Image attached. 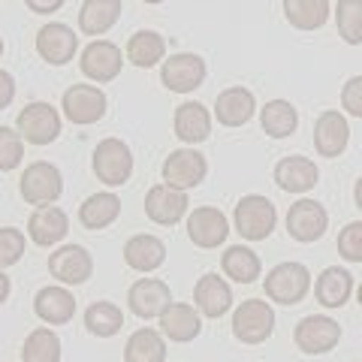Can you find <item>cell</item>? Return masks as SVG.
Instances as JSON below:
<instances>
[{
	"instance_id": "6da1fadb",
	"label": "cell",
	"mask_w": 362,
	"mask_h": 362,
	"mask_svg": "<svg viewBox=\"0 0 362 362\" xmlns=\"http://www.w3.org/2000/svg\"><path fill=\"white\" fill-rule=\"evenodd\" d=\"M233 223H235V233H239L245 242H263L275 233L278 211H275V206H272L269 197L247 194V197L239 199V206H235Z\"/></svg>"
},
{
	"instance_id": "7a4b0ae2",
	"label": "cell",
	"mask_w": 362,
	"mask_h": 362,
	"mask_svg": "<svg viewBox=\"0 0 362 362\" xmlns=\"http://www.w3.org/2000/svg\"><path fill=\"white\" fill-rule=\"evenodd\" d=\"M263 290H266L269 302L299 305L311 290V272L305 263H278L275 269H269Z\"/></svg>"
},
{
	"instance_id": "3957f363",
	"label": "cell",
	"mask_w": 362,
	"mask_h": 362,
	"mask_svg": "<svg viewBox=\"0 0 362 362\" xmlns=\"http://www.w3.org/2000/svg\"><path fill=\"white\" fill-rule=\"evenodd\" d=\"M18 190L28 206H54L64 194V175L61 169L49 160H33L25 173H21Z\"/></svg>"
},
{
	"instance_id": "277c9868",
	"label": "cell",
	"mask_w": 362,
	"mask_h": 362,
	"mask_svg": "<svg viewBox=\"0 0 362 362\" xmlns=\"http://www.w3.org/2000/svg\"><path fill=\"white\" fill-rule=\"evenodd\" d=\"M275 332V311L263 299H245L233 314V335L242 344H263Z\"/></svg>"
},
{
	"instance_id": "5b68a950",
	"label": "cell",
	"mask_w": 362,
	"mask_h": 362,
	"mask_svg": "<svg viewBox=\"0 0 362 362\" xmlns=\"http://www.w3.org/2000/svg\"><path fill=\"white\" fill-rule=\"evenodd\" d=\"M90 166H94V175L109 187H121L124 181L133 175V151L127 142L109 136L94 148V157H90Z\"/></svg>"
},
{
	"instance_id": "8992f818",
	"label": "cell",
	"mask_w": 362,
	"mask_h": 362,
	"mask_svg": "<svg viewBox=\"0 0 362 362\" xmlns=\"http://www.w3.org/2000/svg\"><path fill=\"white\" fill-rule=\"evenodd\" d=\"M16 130L28 145H52L61 136V112L52 103H42V100L28 103L18 112Z\"/></svg>"
},
{
	"instance_id": "52a82bcc",
	"label": "cell",
	"mask_w": 362,
	"mask_h": 362,
	"mask_svg": "<svg viewBox=\"0 0 362 362\" xmlns=\"http://www.w3.org/2000/svg\"><path fill=\"white\" fill-rule=\"evenodd\" d=\"M293 341L302 354L308 356H320V354H329V350L338 347L341 341V326H338L332 317H323V314H308L302 317L293 329Z\"/></svg>"
},
{
	"instance_id": "ba28073f",
	"label": "cell",
	"mask_w": 362,
	"mask_h": 362,
	"mask_svg": "<svg viewBox=\"0 0 362 362\" xmlns=\"http://www.w3.org/2000/svg\"><path fill=\"white\" fill-rule=\"evenodd\" d=\"M160 175H163V185H169V187L194 190L206 181L209 160H206V154H199L197 148H178L163 160Z\"/></svg>"
},
{
	"instance_id": "9c48e42d",
	"label": "cell",
	"mask_w": 362,
	"mask_h": 362,
	"mask_svg": "<svg viewBox=\"0 0 362 362\" xmlns=\"http://www.w3.org/2000/svg\"><path fill=\"white\" fill-rule=\"evenodd\" d=\"M206 76H209V66L194 52H178L173 58H166L160 66V82L173 94H190V90H197L206 82Z\"/></svg>"
},
{
	"instance_id": "30bf717a",
	"label": "cell",
	"mask_w": 362,
	"mask_h": 362,
	"mask_svg": "<svg viewBox=\"0 0 362 362\" xmlns=\"http://www.w3.org/2000/svg\"><path fill=\"white\" fill-rule=\"evenodd\" d=\"M78 66H82L85 78L97 85H106V82H115L121 76V66H124V54L115 42L109 40H94L82 49V58H78Z\"/></svg>"
},
{
	"instance_id": "8fae6325",
	"label": "cell",
	"mask_w": 362,
	"mask_h": 362,
	"mask_svg": "<svg viewBox=\"0 0 362 362\" xmlns=\"http://www.w3.org/2000/svg\"><path fill=\"white\" fill-rule=\"evenodd\" d=\"M106 106H109V100L103 94V88H97V85H73L64 90V100H61L64 115L73 124H78V127L97 124L106 115Z\"/></svg>"
},
{
	"instance_id": "7c38bea8",
	"label": "cell",
	"mask_w": 362,
	"mask_h": 362,
	"mask_svg": "<svg viewBox=\"0 0 362 362\" xmlns=\"http://www.w3.org/2000/svg\"><path fill=\"white\" fill-rule=\"evenodd\" d=\"M326 230H329V211H326L317 199H299V202L290 206V211H287L290 239H296L302 245H311L317 239H323Z\"/></svg>"
},
{
	"instance_id": "4fadbf2b",
	"label": "cell",
	"mask_w": 362,
	"mask_h": 362,
	"mask_svg": "<svg viewBox=\"0 0 362 362\" xmlns=\"http://www.w3.org/2000/svg\"><path fill=\"white\" fill-rule=\"evenodd\" d=\"M76 49H78V37L70 25L64 21H49L37 30V54L52 64V66H64L76 58Z\"/></svg>"
},
{
	"instance_id": "5bb4252c",
	"label": "cell",
	"mask_w": 362,
	"mask_h": 362,
	"mask_svg": "<svg viewBox=\"0 0 362 362\" xmlns=\"http://www.w3.org/2000/svg\"><path fill=\"white\" fill-rule=\"evenodd\" d=\"M187 235L190 242L202 251H211V247H221L230 235V223H226V214L214 206H199L187 214Z\"/></svg>"
},
{
	"instance_id": "9a60e30c",
	"label": "cell",
	"mask_w": 362,
	"mask_h": 362,
	"mask_svg": "<svg viewBox=\"0 0 362 362\" xmlns=\"http://www.w3.org/2000/svg\"><path fill=\"white\" fill-rule=\"evenodd\" d=\"M187 209H190L187 190H175L163 185V181L148 187V194H145V214H148V221L160 226H173L181 218H187Z\"/></svg>"
},
{
	"instance_id": "2e32d148",
	"label": "cell",
	"mask_w": 362,
	"mask_h": 362,
	"mask_svg": "<svg viewBox=\"0 0 362 362\" xmlns=\"http://www.w3.org/2000/svg\"><path fill=\"white\" fill-rule=\"evenodd\" d=\"M169 305H173V290L160 278H139L127 293V308L142 320L160 317Z\"/></svg>"
},
{
	"instance_id": "e0dca14e",
	"label": "cell",
	"mask_w": 362,
	"mask_h": 362,
	"mask_svg": "<svg viewBox=\"0 0 362 362\" xmlns=\"http://www.w3.org/2000/svg\"><path fill=\"white\" fill-rule=\"evenodd\" d=\"M49 272L66 287H78L94 275V259L82 245H64L49 257Z\"/></svg>"
},
{
	"instance_id": "ac0fdd59",
	"label": "cell",
	"mask_w": 362,
	"mask_h": 362,
	"mask_svg": "<svg viewBox=\"0 0 362 362\" xmlns=\"http://www.w3.org/2000/svg\"><path fill=\"white\" fill-rule=\"evenodd\" d=\"M350 142V124L344 112L326 109L314 121V148L320 157H341Z\"/></svg>"
},
{
	"instance_id": "d6986e66",
	"label": "cell",
	"mask_w": 362,
	"mask_h": 362,
	"mask_svg": "<svg viewBox=\"0 0 362 362\" xmlns=\"http://www.w3.org/2000/svg\"><path fill=\"white\" fill-rule=\"evenodd\" d=\"M157 320H160V332L175 344L194 341L202 332V314L197 305H187V302H173Z\"/></svg>"
},
{
	"instance_id": "ffe728a7",
	"label": "cell",
	"mask_w": 362,
	"mask_h": 362,
	"mask_svg": "<svg viewBox=\"0 0 362 362\" xmlns=\"http://www.w3.org/2000/svg\"><path fill=\"white\" fill-rule=\"evenodd\" d=\"M317 181H320V173H317V163L311 157L290 154L281 157L275 166V185L287 194H308L311 187H317Z\"/></svg>"
},
{
	"instance_id": "44dd1931",
	"label": "cell",
	"mask_w": 362,
	"mask_h": 362,
	"mask_svg": "<svg viewBox=\"0 0 362 362\" xmlns=\"http://www.w3.org/2000/svg\"><path fill=\"white\" fill-rule=\"evenodd\" d=\"M257 112V97L254 90H247L245 85H233L218 94L214 100V118H218L223 127H242L254 118Z\"/></svg>"
},
{
	"instance_id": "7402d4cb",
	"label": "cell",
	"mask_w": 362,
	"mask_h": 362,
	"mask_svg": "<svg viewBox=\"0 0 362 362\" xmlns=\"http://www.w3.org/2000/svg\"><path fill=\"white\" fill-rule=\"evenodd\" d=\"M66 233H70V218H66V211L58 206H40L28 221L30 242L40 247H52V245L64 242Z\"/></svg>"
},
{
	"instance_id": "603a6c76",
	"label": "cell",
	"mask_w": 362,
	"mask_h": 362,
	"mask_svg": "<svg viewBox=\"0 0 362 362\" xmlns=\"http://www.w3.org/2000/svg\"><path fill=\"white\" fill-rule=\"evenodd\" d=\"M194 302L202 317H211V320H218L223 317L226 311L233 308V290L230 284L218 275V272H209V275H202L194 287Z\"/></svg>"
},
{
	"instance_id": "cb8c5ba5",
	"label": "cell",
	"mask_w": 362,
	"mask_h": 362,
	"mask_svg": "<svg viewBox=\"0 0 362 362\" xmlns=\"http://www.w3.org/2000/svg\"><path fill=\"white\" fill-rule=\"evenodd\" d=\"M33 311L42 323L49 326H64L76 317V296L66 287H42L37 296H33Z\"/></svg>"
},
{
	"instance_id": "d4e9b609",
	"label": "cell",
	"mask_w": 362,
	"mask_h": 362,
	"mask_svg": "<svg viewBox=\"0 0 362 362\" xmlns=\"http://www.w3.org/2000/svg\"><path fill=\"white\" fill-rule=\"evenodd\" d=\"M173 130L181 142L187 145H199L206 142L211 136V115L209 109L202 103H194V100H187V103H181L175 109V118H173Z\"/></svg>"
},
{
	"instance_id": "484cf974",
	"label": "cell",
	"mask_w": 362,
	"mask_h": 362,
	"mask_svg": "<svg viewBox=\"0 0 362 362\" xmlns=\"http://www.w3.org/2000/svg\"><path fill=\"white\" fill-rule=\"evenodd\" d=\"M350 293H354V275L341 266H329L317 275L314 284V296L323 308H344Z\"/></svg>"
},
{
	"instance_id": "4316f807",
	"label": "cell",
	"mask_w": 362,
	"mask_h": 362,
	"mask_svg": "<svg viewBox=\"0 0 362 362\" xmlns=\"http://www.w3.org/2000/svg\"><path fill=\"white\" fill-rule=\"evenodd\" d=\"M124 263H127L133 272H154L166 263V245L163 239H157V235H133L124 245Z\"/></svg>"
},
{
	"instance_id": "83f0119b",
	"label": "cell",
	"mask_w": 362,
	"mask_h": 362,
	"mask_svg": "<svg viewBox=\"0 0 362 362\" xmlns=\"http://www.w3.org/2000/svg\"><path fill=\"white\" fill-rule=\"evenodd\" d=\"M121 0H85L78 9V30L85 37H103L121 18Z\"/></svg>"
},
{
	"instance_id": "f1b7e54d",
	"label": "cell",
	"mask_w": 362,
	"mask_h": 362,
	"mask_svg": "<svg viewBox=\"0 0 362 362\" xmlns=\"http://www.w3.org/2000/svg\"><path fill=\"white\" fill-rule=\"evenodd\" d=\"M121 199L115 194H90L82 206H78V223L85 230H106L118 221Z\"/></svg>"
},
{
	"instance_id": "f546056e",
	"label": "cell",
	"mask_w": 362,
	"mask_h": 362,
	"mask_svg": "<svg viewBox=\"0 0 362 362\" xmlns=\"http://www.w3.org/2000/svg\"><path fill=\"white\" fill-rule=\"evenodd\" d=\"M221 269H223L226 278L235 281V284H254V281L263 275V263H259V257L245 245L226 247L223 257H221Z\"/></svg>"
},
{
	"instance_id": "4dcf8cb0",
	"label": "cell",
	"mask_w": 362,
	"mask_h": 362,
	"mask_svg": "<svg viewBox=\"0 0 362 362\" xmlns=\"http://www.w3.org/2000/svg\"><path fill=\"white\" fill-rule=\"evenodd\" d=\"M166 58V40L157 30H136L127 40V61L139 70H151Z\"/></svg>"
},
{
	"instance_id": "1f68e13d",
	"label": "cell",
	"mask_w": 362,
	"mask_h": 362,
	"mask_svg": "<svg viewBox=\"0 0 362 362\" xmlns=\"http://www.w3.org/2000/svg\"><path fill=\"white\" fill-rule=\"evenodd\" d=\"M259 124L272 139H287V136L296 133L299 127V112L290 100H269V103L259 109Z\"/></svg>"
},
{
	"instance_id": "d6a6232c",
	"label": "cell",
	"mask_w": 362,
	"mask_h": 362,
	"mask_svg": "<svg viewBox=\"0 0 362 362\" xmlns=\"http://www.w3.org/2000/svg\"><path fill=\"white\" fill-rule=\"evenodd\" d=\"M284 18L296 30H320L329 21V0H284Z\"/></svg>"
},
{
	"instance_id": "836d02e7",
	"label": "cell",
	"mask_w": 362,
	"mask_h": 362,
	"mask_svg": "<svg viewBox=\"0 0 362 362\" xmlns=\"http://www.w3.org/2000/svg\"><path fill=\"white\" fill-rule=\"evenodd\" d=\"M124 362H166V341L157 329H136L124 344Z\"/></svg>"
},
{
	"instance_id": "e575fe53",
	"label": "cell",
	"mask_w": 362,
	"mask_h": 362,
	"mask_svg": "<svg viewBox=\"0 0 362 362\" xmlns=\"http://www.w3.org/2000/svg\"><path fill=\"white\" fill-rule=\"evenodd\" d=\"M85 326L90 335L97 338H112L121 332L124 326V311L115 302H90L85 308Z\"/></svg>"
},
{
	"instance_id": "d590c367",
	"label": "cell",
	"mask_w": 362,
	"mask_h": 362,
	"mask_svg": "<svg viewBox=\"0 0 362 362\" xmlns=\"http://www.w3.org/2000/svg\"><path fill=\"white\" fill-rule=\"evenodd\" d=\"M21 359L25 362H61V338L49 326H37L21 347Z\"/></svg>"
},
{
	"instance_id": "8d00e7d4",
	"label": "cell",
	"mask_w": 362,
	"mask_h": 362,
	"mask_svg": "<svg viewBox=\"0 0 362 362\" xmlns=\"http://www.w3.org/2000/svg\"><path fill=\"white\" fill-rule=\"evenodd\" d=\"M335 25H338V37L347 45H359L362 42V0H338Z\"/></svg>"
},
{
	"instance_id": "74e56055",
	"label": "cell",
	"mask_w": 362,
	"mask_h": 362,
	"mask_svg": "<svg viewBox=\"0 0 362 362\" xmlns=\"http://www.w3.org/2000/svg\"><path fill=\"white\" fill-rule=\"evenodd\" d=\"M25 160V139L13 127H0V173H13Z\"/></svg>"
},
{
	"instance_id": "f35d334b",
	"label": "cell",
	"mask_w": 362,
	"mask_h": 362,
	"mask_svg": "<svg viewBox=\"0 0 362 362\" xmlns=\"http://www.w3.org/2000/svg\"><path fill=\"white\" fill-rule=\"evenodd\" d=\"M28 247V235L16 230V226H0V269L16 266L21 257H25Z\"/></svg>"
},
{
	"instance_id": "ab89813d",
	"label": "cell",
	"mask_w": 362,
	"mask_h": 362,
	"mask_svg": "<svg viewBox=\"0 0 362 362\" xmlns=\"http://www.w3.org/2000/svg\"><path fill=\"white\" fill-rule=\"evenodd\" d=\"M338 254L347 263H362V221H350L341 233H338Z\"/></svg>"
},
{
	"instance_id": "60d3db41",
	"label": "cell",
	"mask_w": 362,
	"mask_h": 362,
	"mask_svg": "<svg viewBox=\"0 0 362 362\" xmlns=\"http://www.w3.org/2000/svg\"><path fill=\"white\" fill-rule=\"evenodd\" d=\"M341 109L350 118H362V76H350L341 88Z\"/></svg>"
},
{
	"instance_id": "b9f144b4",
	"label": "cell",
	"mask_w": 362,
	"mask_h": 362,
	"mask_svg": "<svg viewBox=\"0 0 362 362\" xmlns=\"http://www.w3.org/2000/svg\"><path fill=\"white\" fill-rule=\"evenodd\" d=\"M16 100V78L13 73L0 70V109H6Z\"/></svg>"
},
{
	"instance_id": "7bdbcfd3",
	"label": "cell",
	"mask_w": 362,
	"mask_h": 362,
	"mask_svg": "<svg viewBox=\"0 0 362 362\" xmlns=\"http://www.w3.org/2000/svg\"><path fill=\"white\" fill-rule=\"evenodd\" d=\"M30 13L37 16H49V13H58V9L64 6V0H25Z\"/></svg>"
},
{
	"instance_id": "ee69618b",
	"label": "cell",
	"mask_w": 362,
	"mask_h": 362,
	"mask_svg": "<svg viewBox=\"0 0 362 362\" xmlns=\"http://www.w3.org/2000/svg\"><path fill=\"white\" fill-rule=\"evenodd\" d=\"M9 290H13V284H9V278H6V272L0 269V305H4L9 299Z\"/></svg>"
},
{
	"instance_id": "f6af8a7d",
	"label": "cell",
	"mask_w": 362,
	"mask_h": 362,
	"mask_svg": "<svg viewBox=\"0 0 362 362\" xmlns=\"http://www.w3.org/2000/svg\"><path fill=\"white\" fill-rule=\"evenodd\" d=\"M354 202H356V209L362 211V178L356 181V187H354Z\"/></svg>"
},
{
	"instance_id": "bcb514c9",
	"label": "cell",
	"mask_w": 362,
	"mask_h": 362,
	"mask_svg": "<svg viewBox=\"0 0 362 362\" xmlns=\"http://www.w3.org/2000/svg\"><path fill=\"white\" fill-rule=\"evenodd\" d=\"M142 4H148V6H157V4H163V0H142Z\"/></svg>"
},
{
	"instance_id": "7dc6e473",
	"label": "cell",
	"mask_w": 362,
	"mask_h": 362,
	"mask_svg": "<svg viewBox=\"0 0 362 362\" xmlns=\"http://www.w3.org/2000/svg\"><path fill=\"white\" fill-rule=\"evenodd\" d=\"M356 296H359V305H362V284H359V290H356Z\"/></svg>"
},
{
	"instance_id": "c3c4849f",
	"label": "cell",
	"mask_w": 362,
	"mask_h": 362,
	"mask_svg": "<svg viewBox=\"0 0 362 362\" xmlns=\"http://www.w3.org/2000/svg\"><path fill=\"white\" fill-rule=\"evenodd\" d=\"M0 58H4V37H0Z\"/></svg>"
}]
</instances>
